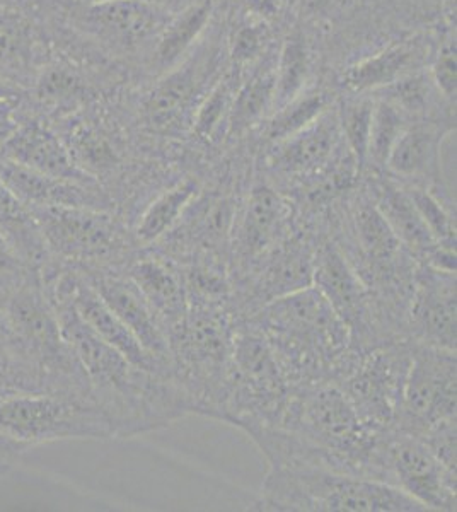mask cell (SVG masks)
<instances>
[{
    "label": "cell",
    "instance_id": "1",
    "mask_svg": "<svg viewBox=\"0 0 457 512\" xmlns=\"http://www.w3.org/2000/svg\"><path fill=\"white\" fill-rule=\"evenodd\" d=\"M40 279L55 306L62 332L86 373L94 400L110 420L113 436L156 431L193 414L190 398L174 376L134 366L82 321L58 277V265L41 272Z\"/></svg>",
    "mask_w": 457,
    "mask_h": 512
},
{
    "label": "cell",
    "instance_id": "2",
    "mask_svg": "<svg viewBox=\"0 0 457 512\" xmlns=\"http://www.w3.org/2000/svg\"><path fill=\"white\" fill-rule=\"evenodd\" d=\"M241 321L265 337L292 390L338 383L357 355L347 325L316 286L273 299Z\"/></svg>",
    "mask_w": 457,
    "mask_h": 512
},
{
    "label": "cell",
    "instance_id": "3",
    "mask_svg": "<svg viewBox=\"0 0 457 512\" xmlns=\"http://www.w3.org/2000/svg\"><path fill=\"white\" fill-rule=\"evenodd\" d=\"M253 509L265 512L427 511L391 483L306 465H268L260 497Z\"/></svg>",
    "mask_w": 457,
    "mask_h": 512
},
{
    "label": "cell",
    "instance_id": "4",
    "mask_svg": "<svg viewBox=\"0 0 457 512\" xmlns=\"http://www.w3.org/2000/svg\"><path fill=\"white\" fill-rule=\"evenodd\" d=\"M0 301L9 349L65 388L93 395L81 362L62 332L40 274L26 272L0 279Z\"/></svg>",
    "mask_w": 457,
    "mask_h": 512
},
{
    "label": "cell",
    "instance_id": "5",
    "mask_svg": "<svg viewBox=\"0 0 457 512\" xmlns=\"http://www.w3.org/2000/svg\"><path fill=\"white\" fill-rule=\"evenodd\" d=\"M236 325L231 303L190 301L185 320L169 333L174 378L190 398L193 414L219 417Z\"/></svg>",
    "mask_w": 457,
    "mask_h": 512
},
{
    "label": "cell",
    "instance_id": "6",
    "mask_svg": "<svg viewBox=\"0 0 457 512\" xmlns=\"http://www.w3.org/2000/svg\"><path fill=\"white\" fill-rule=\"evenodd\" d=\"M31 207V205H29ZM53 263L84 274L122 272L140 248L132 227L113 210L31 207Z\"/></svg>",
    "mask_w": 457,
    "mask_h": 512
},
{
    "label": "cell",
    "instance_id": "7",
    "mask_svg": "<svg viewBox=\"0 0 457 512\" xmlns=\"http://www.w3.org/2000/svg\"><path fill=\"white\" fill-rule=\"evenodd\" d=\"M290 393L289 381L265 337L248 321H238L217 419L244 432L277 427Z\"/></svg>",
    "mask_w": 457,
    "mask_h": 512
},
{
    "label": "cell",
    "instance_id": "8",
    "mask_svg": "<svg viewBox=\"0 0 457 512\" xmlns=\"http://www.w3.org/2000/svg\"><path fill=\"white\" fill-rule=\"evenodd\" d=\"M113 429L91 393L47 391L0 402V439L24 451L70 439H111Z\"/></svg>",
    "mask_w": 457,
    "mask_h": 512
},
{
    "label": "cell",
    "instance_id": "9",
    "mask_svg": "<svg viewBox=\"0 0 457 512\" xmlns=\"http://www.w3.org/2000/svg\"><path fill=\"white\" fill-rule=\"evenodd\" d=\"M410 364V340H389L355 355L350 369L336 383L372 431L396 427Z\"/></svg>",
    "mask_w": 457,
    "mask_h": 512
},
{
    "label": "cell",
    "instance_id": "10",
    "mask_svg": "<svg viewBox=\"0 0 457 512\" xmlns=\"http://www.w3.org/2000/svg\"><path fill=\"white\" fill-rule=\"evenodd\" d=\"M374 463L381 482L403 490L427 511H456V472L447 470L420 437L398 429L381 432Z\"/></svg>",
    "mask_w": 457,
    "mask_h": 512
},
{
    "label": "cell",
    "instance_id": "11",
    "mask_svg": "<svg viewBox=\"0 0 457 512\" xmlns=\"http://www.w3.org/2000/svg\"><path fill=\"white\" fill-rule=\"evenodd\" d=\"M313 286L323 292L347 325L353 352L362 354L389 340H398L388 332L371 292L328 234L316 239Z\"/></svg>",
    "mask_w": 457,
    "mask_h": 512
},
{
    "label": "cell",
    "instance_id": "12",
    "mask_svg": "<svg viewBox=\"0 0 457 512\" xmlns=\"http://www.w3.org/2000/svg\"><path fill=\"white\" fill-rule=\"evenodd\" d=\"M316 239L297 229L232 280L231 306L246 320L273 299L313 286Z\"/></svg>",
    "mask_w": 457,
    "mask_h": 512
},
{
    "label": "cell",
    "instance_id": "13",
    "mask_svg": "<svg viewBox=\"0 0 457 512\" xmlns=\"http://www.w3.org/2000/svg\"><path fill=\"white\" fill-rule=\"evenodd\" d=\"M456 350L411 342V364L406 376L398 431L422 436L442 420L456 419Z\"/></svg>",
    "mask_w": 457,
    "mask_h": 512
},
{
    "label": "cell",
    "instance_id": "14",
    "mask_svg": "<svg viewBox=\"0 0 457 512\" xmlns=\"http://www.w3.org/2000/svg\"><path fill=\"white\" fill-rule=\"evenodd\" d=\"M294 207L270 180H256L241 197L232 227L229 265L232 280L243 275L261 256L296 233Z\"/></svg>",
    "mask_w": 457,
    "mask_h": 512
},
{
    "label": "cell",
    "instance_id": "15",
    "mask_svg": "<svg viewBox=\"0 0 457 512\" xmlns=\"http://www.w3.org/2000/svg\"><path fill=\"white\" fill-rule=\"evenodd\" d=\"M348 151L338 125L336 111H324L321 117L296 134L268 144L263 168L280 190L318 175Z\"/></svg>",
    "mask_w": 457,
    "mask_h": 512
},
{
    "label": "cell",
    "instance_id": "16",
    "mask_svg": "<svg viewBox=\"0 0 457 512\" xmlns=\"http://www.w3.org/2000/svg\"><path fill=\"white\" fill-rule=\"evenodd\" d=\"M215 69L217 57L212 50L186 55L169 69L142 101L145 127L156 134H174L191 125Z\"/></svg>",
    "mask_w": 457,
    "mask_h": 512
},
{
    "label": "cell",
    "instance_id": "17",
    "mask_svg": "<svg viewBox=\"0 0 457 512\" xmlns=\"http://www.w3.org/2000/svg\"><path fill=\"white\" fill-rule=\"evenodd\" d=\"M456 272L418 263L406 338L413 344L456 350Z\"/></svg>",
    "mask_w": 457,
    "mask_h": 512
},
{
    "label": "cell",
    "instance_id": "18",
    "mask_svg": "<svg viewBox=\"0 0 457 512\" xmlns=\"http://www.w3.org/2000/svg\"><path fill=\"white\" fill-rule=\"evenodd\" d=\"M362 178L372 202L410 255L418 263L456 272V251L447 250L435 241L403 183L386 171H374L371 178Z\"/></svg>",
    "mask_w": 457,
    "mask_h": 512
},
{
    "label": "cell",
    "instance_id": "19",
    "mask_svg": "<svg viewBox=\"0 0 457 512\" xmlns=\"http://www.w3.org/2000/svg\"><path fill=\"white\" fill-rule=\"evenodd\" d=\"M168 12L145 0H91L74 11L77 28L94 40L123 52H134L156 38Z\"/></svg>",
    "mask_w": 457,
    "mask_h": 512
},
{
    "label": "cell",
    "instance_id": "20",
    "mask_svg": "<svg viewBox=\"0 0 457 512\" xmlns=\"http://www.w3.org/2000/svg\"><path fill=\"white\" fill-rule=\"evenodd\" d=\"M84 274V272H82ZM106 306L134 333L140 345L159 364L173 373V357L169 349L168 330L134 280L125 272H93L84 274Z\"/></svg>",
    "mask_w": 457,
    "mask_h": 512
},
{
    "label": "cell",
    "instance_id": "21",
    "mask_svg": "<svg viewBox=\"0 0 457 512\" xmlns=\"http://www.w3.org/2000/svg\"><path fill=\"white\" fill-rule=\"evenodd\" d=\"M58 277L62 280L65 291L69 294L70 303L76 308L82 321L101 340H105L106 344L118 350L134 366L151 373L173 376V373H169L168 369L159 364L152 355L147 354V350L140 345L134 333L128 330L125 323L106 306L98 292L94 291L86 275L74 268L58 265Z\"/></svg>",
    "mask_w": 457,
    "mask_h": 512
},
{
    "label": "cell",
    "instance_id": "22",
    "mask_svg": "<svg viewBox=\"0 0 457 512\" xmlns=\"http://www.w3.org/2000/svg\"><path fill=\"white\" fill-rule=\"evenodd\" d=\"M0 158L9 159L43 175L99 185L77 166L64 140L45 118L23 117L16 132L0 152Z\"/></svg>",
    "mask_w": 457,
    "mask_h": 512
},
{
    "label": "cell",
    "instance_id": "23",
    "mask_svg": "<svg viewBox=\"0 0 457 512\" xmlns=\"http://www.w3.org/2000/svg\"><path fill=\"white\" fill-rule=\"evenodd\" d=\"M0 180L31 207H91L115 212L101 185L43 175L6 158H0Z\"/></svg>",
    "mask_w": 457,
    "mask_h": 512
},
{
    "label": "cell",
    "instance_id": "24",
    "mask_svg": "<svg viewBox=\"0 0 457 512\" xmlns=\"http://www.w3.org/2000/svg\"><path fill=\"white\" fill-rule=\"evenodd\" d=\"M123 272L137 284L157 318L168 330V335L183 323L190 309V297L185 280L173 262L156 251L144 248L132 258Z\"/></svg>",
    "mask_w": 457,
    "mask_h": 512
},
{
    "label": "cell",
    "instance_id": "25",
    "mask_svg": "<svg viewBox=\"0 0 457 512\" xmlns=\"http://www.w3.org/2000/svg\"><path fill=\"white\" fill-rule=\"evenodd\" d=\"M41 59L43 43L35 19L9 0H0V77L18 88L33 82L45 67Z\"/></svg>",
    "mask_w": 457,
    "mask_h": 512
},
{
    "label": "cell",
    "instance_id": "26",
    "mask_svg": "<svg viewBox=\"0 0 457 512\" xmlns=\"http://www.w3.org/2000/svg\"><path fill=\"white\" fill-rule=\"evenodd\" d=\"M446 128L435 123H408L386 161V173L406 183L440 185V147Z\"/></svg>",
    "mask_w": 457,
    "mask_h": 512
},
{
    "label": "cell",
    "instance_id": "27",
    "mask_svg": "<svg viewBox=\"0 0 457 512\" xmlns=\"http://www.w3.org/2000/svg\"><path fill=\"white\" fill-rule=\"evenodd\" d=\"M429 43L413 38L400 41L343 72L342 86L350 93L372 94L413 72L423 70L430 62Z\"/></svg>",
    "mask_w": 457,
    "mask_h": 512
},
{
    "label": "cell",
    "instance_id": "28",
    "mask_svg": "<svg viewBox=\"0 0 457 512\" xmlns=\"http://www.w3.org/2000/svg\"><path fill=\"white\" fill-rule=\"evenodd\" d=\"M0 234L26 267L41 274L52 265L45 236L33 210L0 180Z\"/></svg>",
    "mask_w": 457,
    "mask_h": 512
},
{
    "label": "cell",
    "instance_id": "29",
    "mask_svg": "<svg viewBox=\"0 0 457 512\" xmlns=\"http://www.w3.org/2000/svg\"><path fill=\"white\" fill-rule=\"evenodd\" d=\"M202 188V183L193 176L174 181L166 190L157 193L149 204L145 205L139 217L132 224V236L140 250L149 248L171 231L178 222L186 205Z\"/></svg>",
    "mask_w": 457,
    "mask_h": 512
},
{
    "label": "cell",
    "instance_id": "30",
    "mask_svg": "<svg viewBox=\"0 0 457 512\" xmlns=\"http://www.w3.org/2000/svg\"><path fill=\"white\" fill-rule=\"evenodd\" d=\"M214 12V0H193L183 7L157 36L156 60L164 69H173L200 40Z\"/></svg>",
    "mask_w": 457,
    "mask_h": 512
},
{
    "label": "cell",
    "instance_id": "31",
    "mask_svg": "<svg viewBox=\"0 0 457 512\" xmlns=\"http://www.w3.org/2000/svg\"><path fill=\"white\" fill-rule=\"evenodd\" d=\"M275 103V67L260 70L239 84L227 120L229 139H239L267 120Z\"/></svg>",
    "mask_w": 457,
    "mask_h": 512
},
{
    "label": "cell",
    "instance_id": "32",
    "mask_svg": "<svg viewBox=\"0 0 457 512\" xmlns=\"http://www.w3.org/2000/svg\"><path fill=\"white\" fill-rule=\"evenodd\" d=\"M331 108V96L321 89H306L265 120L263 140L268 144L296 134Z\"/></svg>",
    "mask_w": 457,
    "mask_h": 512
},
{
    "label": "cell",
    "instance_id": "33",
    "mask_svg": "<svg viewBox=\"0 0 457 512\" xmlns=\"http://www.w3.org/2000/svg\"><path fill=\"white\" fill-rule=\"evenodd\" d=\"M311 74V53L301 33L287 36L275 65V103L273 111L306 91ZM272 111V113H273Z\"/></svg>",
    "mask_w": 457,
    "mask_h": 512
},
{
    "label": "cell",
    "instance_id": "34",
    "mask_svg": "<svg viewBox=\"0 0 457 512\" xmlns=\"http://www.w3.org/2000/svg\"><path fill=\"white\" fill-rule=\"evenodd\" d=\"M238 77L227 74L215 82L198 103L191 130L203 144H215L227 134V120L238 91Z\"/></svg>",
    "mask_w": 457,
    "mask_h": 512
},
{
    "label": "cell",
    "instance_id": "35",
    "mask_svg": "<svg viewBox=\"0 0 457 512\" xmlns=\"http://www.w3.org/2000/svg\"><path fill=\"white\" fill-rule=\"evenodd\" d=\"M410 195L418 214L427 224L435 241L447 250L456 251V207L442 197L439 188L422 185V183H406L401 181Z\"/></svg>",
    "mask_w": 457,
    "mask_h": 512
},
{
    "label": "cell",
    "instance_id": "36",
    "mask_svg": "<svg viewBox=\"0 0 457 512\" xmlns=\"http://www.w3.org/2000/svg\"><path fill=\"white\" fill-rule=\"evenodd\" d=\"M47 391H79L65 388L29 362L23 361L9 347H0V402L14 396L47 393ZM87 393V391H84Z\"/></svg>",
    "mask_w": 457,
    "mask_h": 512
},
{
    "label": "cell",
    "instance_id": "37",
    "mask_svg": "<svg viewBox=\"0 0 457 512\" xmlns=\"http://www.w3.org/2000/svg\"><path fill=\"white\" fill-rule=\"evenodd\" d=\"M374 113H372L371 135H369V151H367V169L371 171H384L389 152L393 149L396 140L403 134L408 117L405 113L389 103L386 99L374 98ZM364 173V175H365ZM362 175V176H364Z\"/></svg>",
    "mask_w": 457,
    "mask_h": 512
},
{
    "label": "cell",
    "instance_id": "38",
    "mask_svg": "<svg viewBox=\"0 0 457 512\" xmlns=\"http://www.w3.org/2000/svg\"><path fill=\"white\" fill-rule=\"evenodd\" d=\"M374 103L376 99L369 94H357L347 99L340 106V110L336 111L343 140L347 144L348 151L352 152L360 175H364L367 169V151H369Z\"/></svg>",
    "mask_w": 457,
    "mask_h": 512
},
{
    "label": "cell",
    "instance_id": "39",
    "mask_svg": "<svg viewBox=\"0 0 457 512\" xmlns=\"http://www.w3.org/2000/svg\"><path fill=\"white\" fill-rule=\"evenodd\" d=\"M430 84L432 79L423 76V70H418L376 93L382 94V99L398 106L406 117H417L425 113L429 106Z\"/></svg>",
    "mask_w": 457,
    "mask_h": 512
},
{
    "label": "cell",
    "instance_id": "40",
    "mask_svg": "<svg viewBox=\"0 0 457 512\" xmlns=\"http://www.w3.org/2000/svg\"><path fill=\"white\" fill-rule=\"evenodd\" d=\"M265 45H267L265 23L255 19V23L241 24L238 30H234L229 41V55L234 65L243 67L260 59L265 52Z\"/></svg>",
    "mask_w": 457,
    "mask_h": 512
},
{
    "label": "cell",
    "instance_id": "41",
    "mask_svg": "<svg viewBox=\"0 0 457 512\" xmlns=\"http://www.w3.org/2000/svg\"><path fill=\"white\" fill-rule=\"evenodd\" d=\"M456 436V419L442 420L420 436L435 458L451 472H456Z\"/></svg>",
    "mask_w": 457,
    "mask_h": 512
},
{
    "label": "cell",
    "instance_id": "42",
    "mask_svg": "<svg viewBox=\"0 0 457 512\" xmlns=\"http://www.w3.org/2000/svg\"><path fill=\"white\" fill-rule=\"evenodd\" d=\"M430 79L444 98L451 101L456 98V43H446L430 60Z\"/></svg>",
    "mask_w": 457,
    "mask_h": 512
},
{
    "label": "cell",
    "instance_id": "43",
    "mask_svg": "<svg viewBox=\"0 0 457 512\" xmlns=\"http://www.w3.org/2000/svg\"><path fill=\"white\" fill-rule=\"evenodd\" d=\"M26 272H35L24 265L23 260L12 250L6 238L0 234V279H11Z\"/></svg>",
    "mask_w": 457,
    "mask_h": 512
},
{
    "label": "cell",
    "instance_id": "44",
    "mask_svg": "<svg viewBox=\"0 0 457 512\" xmlns=\"http://www.w3.org/2000/svg\"><path fill=\"white\" fill-rule=\"evenodd\" d=\"M241 2L251 18L263 23L277 18L285 4V0H241Z\"/></svg>",
    "mask_w": 457,
    "mask_h": 512
},
{
    "label": "cell",
    "instance_id": "45",
    "mask_svg": "<svg viewBox=\"0 0 457 512\" xmlns=\"http://www.w3.org/2000/svg\"><path fill=\"white\" fill-rule=\"evenodd\" d=\"M301 11L306 18H326L338 11L345 0H299Z\"/></svg>",
    "mask_w": 457,
    "mask_h": 512
},
{
    "label": "cell",
    "instance_id": "46",
    "mask_svg": "<svg viewBox=\"0 0 457 512\" xmlns=\"http://www.w3.org/2000/svg\"><path fill=\"white\" fill-rule=\"evenodd\" d=\"M26 453L23 448L9 443L6 439H0V478L6 477L14 463Z\"/></svg>",
    "mask_w": 457,
    "mask_h": 512
},
{
    "label": "cell",
    "instance_id": "47",
    "mask_svg": "<svg viewBox=\"0 0 457 512\" xmlns=\"http://www.w3.org/2000/svg\"><path fill=\"white\" fill-rule=\"evenodd\" d=\"M145 2L157 7V9H161V11L168 12L171 9H180L181 11L183 7L188 6L193 0H145Z\"/></svg>",
    "mask_w": 457,
    "mask_h": 512
},
{
    "label": "cell",
    "instance_id": "48",
    "mask_svg": "<svg viewBox=\"0 0 457 512\" xmlns=\"http://www.w3.org/2000/svg\"><path fill=\"white\" fill-rule=\"evenodd\" d=\"M9 99H19V88L4 77H0V101H9Z\"/></svg>",
    "mask_w": 457,
    "mask_h": 512
},
{
    "label": "cell",
    "instance_id": "49",
    "mask_svg": "<svg viewBox=\"0 0 457 512\" xmlns=\"http://www.w3.org/2000/svg\"><path fill=\"white\" fill-rule=\"evenodd\" d=\"M0 347H9L6 326H4V315H2V301H0Z\"/></svg>",
    "mask_w": 457,
    "mask_h": 512
}]
</instances>
